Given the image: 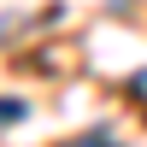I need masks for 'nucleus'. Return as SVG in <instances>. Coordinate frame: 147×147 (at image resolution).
Instances as JSON below:
<instances>
[{"label": "nucleus", "mask_w": 147, "mask_h": 147, "mask_svg": "<svg viewBox=\"0 0 147 147\" xmlns=\"http://www.w3.org/2000/svg\"><path fill=\"white\" fill-rule=\"evenodd\" d=\"M0 118H24V106L18 100H0Z\"/></svg>", "instance_id": "nucleus-1"}]
</instances>
